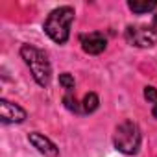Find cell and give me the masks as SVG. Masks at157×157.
<instances>
[{"instance_id":"7c38bea8","label":"cell","mask_w":157,"mask_h":157,"mask_svg":"<svg viewBox=\"0 0 157 157\" xmlns=\"http://www.w3.org/2000/svg\"><path fill=\"white\" fill-rule=\"evenodd\" d=\"M144 98L151 104H157V89L155 87H146L144 89Z\"/></svg>"},{"instance_id":"5b68a950","label":"cell","mask_w":157,"mask_h":157,"mask_svg":"<svg viewBox=\"0 0 157 157\" xmlns=\"http://www.w3.org/2000/svg\"><path fill=\"white\" fill-rule=\"evenodd\" d=\"M0 118H2L4 124H21L26 118V111L21 105L4 98L0 100Z\"/></svg>"},{"instance_id":"6da1fadb","label":"cell","mask_w":157,"mask_h":157,"mask_svg":"<svg viewBox=\"0 0 157 157\" xmlns=\"http://www.w3.org/2000/svg\"><path fill=\"white\" fill-rule=\"evenodd\" d=\"M72 21H74V10L70 6H61L46 17L43 28L54 43L65 44L68 41V35H70V22Z\"/></svg>"},{"instance_id":"30bf717a","label":"cell","mask_w":157,"mask_h":157,"mask_svg":"<svg viewBox=\"0 0 157 157\" xmlns=\"http://www.w3.org/2000/svg\"><path fill=\"white\" fill-rule=\"evenodd\" d=\"M63 104H65V107H67L68 111H72V113H82V104L78 102L72 94H67V96L63 98Z\"/></svg>"},{"instance_id":"52a82bcc","label":"cell","mask_w":157,"mask_h":157,"mask_svg":"<svg viewBox=\"0 0 157 157\" xmlns=\"http://www.w3.org/2000/svg\"><path fill=\"white\" fill-rule=\"evenodd\" d=\"M28 140L33 144V148H37L41 153H44V155H48V157H56V155L59 153L57 146H56L50 139H46L44 135H41V133H37V131L30 133V135H28Z\"/></svg>"},{"instance_id":"9c48e42d","label":"cell","mask_w":157,"mask_h":157,"mask_svg":"<svg viewBox=\"0 0 157 157\" xmlns=\"http://www.w3.org/2000/svg\"><path fill=\"white\" fill-rule=\"evenodd\" d=\"M98 105H100V100H98V94H94V93H89V94H85L83 96V100H82V113H94L96 109H98Z\"/></svg>"},{"instance_id":"5bb4252c","label":"cell","mask_w":157,"mask_h":157,"mask_svg":"<svg viewBox=\"0 0 157 157\" xmlns=\"http://www.w3.org/2000/svg\"><path fill=\"white\" fill-rule=\"evenodd\" d=\"M151 115L157 118V104H153V109H151Z\"/></svg>"},{"instance_id":"7a4b0ae2","label":"cell","mask_w":157,"mask_h":157,"mask_svg":"<svg viewBox=\"0 0 157 157\" xmlns=\"http://www.w3.org/2000/svg\"><path fill=\"white\" fill-rule=\"evenodd\" d=\"M21 57L28 65L33 80L41 87H46L50 83V78H52V67H50V61H48L46 54L43 50L32 46V44H22L21 46Z\"/></svg>"},{"instance_id":"277c9868","label":"cell","mask_w":157,"mask_h":157,"mask_svg":"<svg viewBox=\"0 0 157 157\" xmlns=\"http://www.w3.org/2000/svg\"><path fill=\"white\" fill-rule=\"evenodd\" d=\"M128 44L137 48H151L157 43V33L148 26H128L124 32Z\"/></svg>"},{"instance_id":"8992f818","label":"cell","mask_w":157,"mask_h":157,"mask_svg":"<svg viewBox=\"0 0 157 157\" xmlns=\"http://www.w3.org/2000/svg\"><path fill=\"white\" fill-rule=\"evenodd\" d=\"M80 41H82L83 52H87V54H91V56L102 54V52L105 50V46H107V39H105V35L100 33V32L85 33V35L80 37Z\"/></svg>"},{"instance_id":"3957f363","label":"cell","mask_w":157,"mask_h":157,"mask_svg":"<svg viewBox=\"0 0 157 157\" xmlns=\"http://www.w3.org/2000/svg\"><path fill=\"white\" fill-rule=\"evenodd\" d=\"M115 148L124 155H135L140 148V129L135 122L126 120L117 126L113 135Z\"/></svg>"},{"instance_id":"4fadbf2b","label":"cell","mask_w":157,"mask_h":157,"mask_svg":"<svg viewBox=\"0 0 157 157\" xmlns=\"http://www.w3.org/2000/svg\"><path fill=\"white\" fill-rule=\"evenodd\" d=\"M151 28H153V32L157 33V11H155V15H153V22H151Z\"/></svg>"},{"instance_id":"ba28073f","label":"cell","mask_w":157,"mask_h":157,"mask_svg":"<svg viewBox=\"0 0 157 157\" xmlns=\"http://www.w3.org/2000/svg\"><path fill=\"white\" fill-rule=\"evenodd\" d=\"M128 8L133 11V13H137V15H142V13H150V11H153L155 8H157V2H139V0H131V2H128Z\"/></svg>"},{"instance_id":"8fae6325","label":"cell","mask_w":157,"mask_h":157,"mask_svg":"<svg viewBox=\"0 0 157 157\" xmlns=\"http://www.w3.org/2000/svg\"><path fill=\"white\" fill-rule=\"evenodd\" d=\"M59 85L70 93V91L74 89V85H76V83H74V78H72L68 72H63V74H59Z\"/></svg>"}]
</instances>
